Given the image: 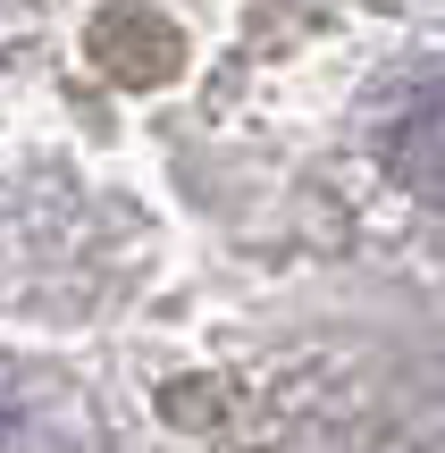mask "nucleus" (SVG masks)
<instances>
[{"mask_svg":"<svg viewBox=\"0 0 445 453\" xmlns=\"http://www.w3.org/2000/svg\"><path fill=\"white\" fill-rule=\"evenodd\" d=\"M0 437H9V395H0Z\"/></svg>","mask_w":445,"mask_h":453,"instance_id":"obj_1","label":"nucleus"}]
</instances>
